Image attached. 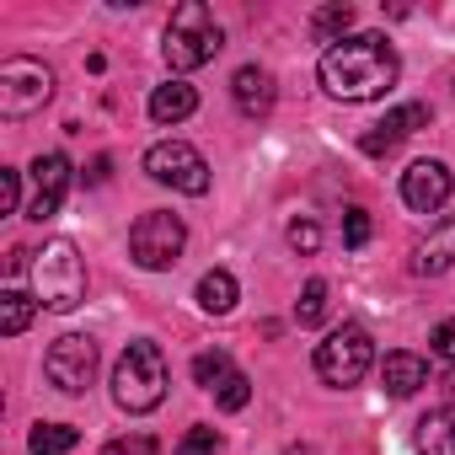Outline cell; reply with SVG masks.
<instances>
[{
    "mask_svg": "<svg viewBox=\"0 0 455 455\" xmlns=\"http://www.w3.org/2000/svg\"><path fill=\"white\" fill-rule=\"evenodd\" d=\"M102 455H156V439H150V434H134V439H113Z\"/></svg>",
    "mask_w": 455,
    "mask_h": 455,
    "instance_id": "30",
    "label": "cell"
},
{
    "mask_svg": "<svg viewBox=\"0 0 455 455\" xmlns=\"http://www.w3.org/2000/svg\"><path fill=\"white\" fill-rule=\"evenodd\" d=\"M231 97H236V108H242L247 118H268V113H274V76H268L263 65H242V70L231 76Z\"/></svg>",
    "mask_w": 455,
    "mask_h": 455,
    "instance_id": "14",
    "label": "cell"
},
{
    "mask_svg": "<svg viewBox=\"0 0 455 455\" xmlns=\"http://www.w3.org/2000/svg\"><path fill=\"white\" fill-rule=\"evenodd\" d=\"M220 49H225V33H220L214 12L204 6V0H182V6L172 12V22H166V44H161L166 65L172 70H198Z\"/></svg>",
    "mask_w": 455,
    "mask_h": 455,
    "instance_id": "4",
    "label": "cell"
},
{
    "mask_svg": "<svg viewBox=\"0 0 455 455\" xmlns=\"http://www.w3.org/2000/svg\"><path fill=\"white\" fill-rule=\"evenodd\" d=\"M193 108H198V92L188 81H166V86L150 92V118L156 124H182V118H193Z\"/></svg>",
    "mask_w": 455,
    "mask_h": 455,
    "instance_id": "16",
    "label": "cell"
},
{
    "mask_svg": "<svg viewBox=\"0 0 455 455\" xmlns=\"http://www.w3.org/2000/svg\"><path fill=\"white\" fill-rule=\"evenodd\" d=\"M370 364H375V343H370V332L354 327V322H343L338 332H327V343H316V375H322L332 391L359 386V380L370 375Z\"/></svg>",
    "mask_w": 455,
    "mask_h": 455,
    "instance_id": "5",
    "label": "cell"
},
{
    "mask_svg": "<svg viewBox=\"0 0 455 455\" xmlns=\"http://www.w3.org/2000/svg\"><path fill=\"white\" fill-rule=\"evenodd\" d=\"M65 188H70V161L60 156V150H49V156H38L33 161V204H28V220H54L60 214V204H65Z\"/></svg>",
    "mask_w": 455,
    "mask_h": 455,
    "instance_id": "11",
    "label": "cell"
},
{
    "mask_svg": "<svg viewBox=\"0 0 455 455\" xmlns=\"http://www.w3.org/2000/svg\"><path fill=\"white\" fill-rule=\"evenodd\" d=\"M54 97V70L17 54L0 65V118H33L44 102Z\"/></svg>",
    "mask_w": 455,
    "mask_h": 455,
    "instance_id": "7",
    "label": "cell"
},
{
    "mask_svg": "<svg viewBox=\"0 0 455 455\" xmlns=\"http://www.w3.org/2000/svg\"><path fill=\"white\" fill-rule=\"evenodd\" d=\"M214 402H220L225 412H242V407L252 402V380H247V375L236 370L231 380H225V386H214Z\"/></svg>",
    "mask_w": 455,
    "mask_h": 455,
    "instance_id": "24",
    "label": "cell"
},
{
    "mask_svg": "<svg viewBox=\"0 0 455 455\" xmlns=\"http://www.w3.org/2000/svg\"><path fill=\"white\" fill-rule=\"evenodd\" d=\"M418 455H455V412L418 418Z\"/></svg>",
    "mask_w": 455,
    "mask_h": 455,
    "instance_id": "17",
    "label": "cell"
},
{
    "mask_svg": "<svg viewBox=\"0 0 455 455\" xmlns=\"http://www.w3.org/2000/svg\"><path fill=\"white\" fill-rule=\"evenodd\" d=\"M428 348H434L444 364H455V316H450V322H439V327L428 332Z\"/></svg>",
    "mask_w": 455,
    "mask_h": 455,
    "instance_id": "29",
    "label": "cell"
},
{
    "mask_svg": "<svg viewBox=\"0 0 455 455\" xmlns=\"http://www.w3.org/2000/svg\"><path fill=\"white\" fill-rule=\"evenodd\" d=\"M44 375H49L54 391L81 396V391L92 386V375H97V343H92L86 332H65V338H54L49 354H44Z\"/></svg>",
    "mask_w": 455,
    "mask_h": 455,
    "instance_id": "9",
    "label": "cell"
},
{
    "mask_svg": "<svg viewBox=\"0 0 455 455\" xmlns=\"http://www.w3.org/2000/svg\"><path fill=\"white\" fill-rule=\"evenodd\" d=\"M33 316H38V300H33V295H22V290H6V295H0V332H6V338L28 332Z\"/></svg>",
    "mask_w": 455,
    "mask_h": 455,
    "instance_id": "19",
    "label": "cell"
},
{
    "mask_svg": "<svg viewBox=\"0 0 455 455\" xmlns=\"http://www.w3.org/2000/svg\"><path fill=\"white\" fill-rule=\"evenodd\" d=\"M370 242V214L364 209H348L343 214V247H364Z\"/></svg>",
    "mask_w": 455,
    "mask_h": 455,
    "instance_id": "27",
    "label": "cell"
},
{
    "mask_svg": "<svg viewBox=\"0 0 455 455\" xmlns=\"http://www.w3.org/2000/svg\"><path fill=\"white\" fill-rule=\"evenodd\" d=\"M33 290L44 311H76L86 300V263L76 252V242L54 236L44 242V252H33Z\"/></svg>",
    "mask_w": 455,
    "mask_h": 455,
    "instance_id": "3",
    "label": "cell"
},
{
    "mask_svg": "<svg viewBox=\"0 0 455 455\" xmlns=\"http://www.w3.org/2000/svg\"><path fill=\"white\" fill-rule=\"evenodd\" d=\"M182 247H188V225H182L177 214H166V209L140 214L134 231H129V258H134L140 268H150V274L172 268V263L182 258Z\"/></svg>",
    "mask_w": 455,
    "mask_h": 455,
    "instance_id": "6",
    "label": "cell"
},
{
    "mask_svg": "<svg viewBox=\"0 0 455 455\" xmlns=\"http://www.w3.org/2000/svg\"><path fill=\"white\" fill-rule=\"evenodd\" d=\"M290 247H295V252H306V258L322 247V231H316V220H295V225H290Z\"/></svg>",
    "mask_w": 455,
    "mask_h": 455,
    "instance_id": "28",
    "label": "cell"
},
{
    "mask_svg": "<svg viewBox=\"0 0 455 455\" xmlns=\"http://www.w3.org/2000/svg\"><path fill=\"white\" fill-rule=\"evenodd\" d=\"M450 188H455V177H450V166L444 161H412L407 172H402V204L407 209H418V214H434V209H444L450 204Z\"/></svg>",
    "mask_w": 455,
    "mask_h": 455,
    "instance_id": "10",
    "label": "cell"
},
{
    "mask_svg": "<svg viewBox=\"0 0 455 455\" xmlns=\"http://www.w3.org/2000/svg\"><path fill=\"white\" fill-rule=\"evenodd\" d=\"M17 209H22V172L0 166V214H17Z\"/></svg>",
    "mask_w": 455,
    "mask_h": 455,
    "instance_id": "25",
    "label": "cell"
},
{
    "mask_svg": "<svg viewBox=\"0 0 455 455\" xmlns=\"http://www.w3.org/2000/svg\"><path fill=\"white\" fill-rule=\"evenodd\" d=\"M284 455H316V450H311V444H290Z\"/></svg>",
    "mask_w": 455,
    "mask_h": 455,
    "instance_id": "31",
    "label": "cell"
},
{
    "mask_svg": "<svg viewBox=\"0 0 455 455\" xmlns=\"http://www.w3.org/2000/svg\"><path fill=\"white\" fill-rule=\"evenodd\" d=\"M81 444V434L70 428V423H38L33 428V439H28V450L33 455H70Z\"/></svg>",
    "mask_w": 455,
    "mask_h": 455,
    "instance_id": "20",
    "label": "cell"
},
{
    "mask_svg": "<svg viewBox=\"0 0 455 455\" xmlns=\"http://www.w3.org/2000/svg\"><path fill=\"white\" fill-rule=\"evenodd\" d=\"M450 412H455V407H450Z\"/></svg>",
    "mask_w": 455,
    "mask_h": 455,
    "instance_id": "32",
    "label": "cell"
},
{
    "mask_svg": "<svg viewBox=\"0 0 455 455\" xmlns=\"http://www.w3.org/2000/svg\"><path fill=\"white\" fill-rule=\"evenodd\" d=\"M166 354L156 348V343H129L124 354H118V364H113V402L124 407V412H156L161 407V396H166Z\"/></svg>",
    "mask_w": 455,
    "mask_h": 455,
    "instance_id": "2",
    "label": "cell"
},
{
    "mask_svg": "<svg viewBox=\"0 0 455 455\" xmlns=\"http://www.w3.org/2000/svg\"><path fill=\"white\" fill-rule=\"evenodd\" d=\"M231 375H236V364H231V354H225V348H209V354H198V359H193V380H198L204 391L225 386Z\"/></svg>",
    "mask_w": 455,
    "mask_h": 455,
    "instance_id": "22",
    "label": "cell"
},
{
    "mask_svg": "<svg viewBox=\"0 0 455 455\" xmlns=\"http://www.w3.org/2000/svg\"><path fill=\"white\" fill-rule=\"evenodd\" d=\"M380 386H386V396H412L418 386H428V364L418 359V354H407V348H396V354H386V364H380Z\"/></svg>",
    "mask_w": 455,
    "mask_h": 455,
    "instance_id": "15",
    "label": "cell"
},
{
    "mask_svg": "<svg viewBox=\"0 0 455 455\" xmlns=\"http://www.w3.org/2000/svg\"><path fill=\"white\" fill-rule=\"evenodd\" d=\"M423 124H428V108H423V102H402V108H391L375 129L359 134V150H364V156H391V150H396L407 134H418Z\"/></svg>",
    "mask_w": 455,
    "mask_h": 455,
    "instance_id": "12",
    "label": "cell"
},
{
    "mask_svg": "<svg viewBox=\"0 0 455 455\" xmlns=\"http://www.w3.org/2000/svg\"><path fill=\"white\" fill-rule=\"evenodd\" d=\"M348 28H354V6H322V12L311 17V38H316V44H343Z\"/></svg>",
    "mask_w": 455,
    "mask_h": 455,
    "instance_id": "21",
    "label": "cell"
},
{
    "mask_svg": "<svg viewBox=\"0 0 455 455\" xmlns=\"http://www.w3.org/2000/svg\"><path fill=\"white\" fill-rule=\"evenodd\" d=\"M145 172H150L156 182L177 188V193H193V198L209 193V161H204L193 145H182V140H161V145H150V150H145Z\"/></svg>",
    "mask_w": 455,
    "mask_h": 455,
    "instance_id": "8",
    "label": "cell"
},
{
    "mask_svg": "<svg viewBox=\"0 0 455 455\" xmlns=\"http://www.w3.org/2000/svg\"><path fill=\"white\" fill-rule=\"evenodd\" d=\"M316 76H322L327 97H338V102H375L396 86L402 60H396L386 33H348L343 44H332L322 54Z\"/></svg>",
    "mask_w": 455,
    "mask_h": 455,
    "instance_id": "1",
    "label": "cell"
},
{
    "mask_svg": "<svg viewBox=\"0 0 455 455\" xmlns=\"http://www.w3.org/2000/svg\"><path fill=\"white\" fill-rule=\"evenodd\" d=\"M198 306L209 311V316H225L236 306V279L225 274V268H209L204 279H198Z\"/></svg>",
    "mask_w": 455,
    "mask_h": 455,
    "instance_id": "18",
    "label": "cell"
},
{
    "mask_svg": "<svg viewBox=\"0 0 455 455\" xmlns=\"http://www.w3.org/2000/svg\"><path fill=\"white\" fill-rule=\"evenodd\" d=\"M450 268H455V214L439 220L428 231V242H418V252H412V274L418 279H439Z\"/></svg>",
    "mask_w": 455,
    "mask_h": 455,
    "instance_id": "13",
    "label": "cell"
},
{
    "mask_svg": "<svg viewBox=\"0 0 455 455\" xmlns=\"http://www.w3.org/2000/svg\"><path fill=\"white\" fill-rule=\"evenodd\" d=\"M214 450H220V434L214 428H188L182 444H177V455H214Z\"/></svg>",
    "mask_w": 455,
    "mask_h": 455,
    "instance_id": "26",
    "label": "cell"
},
{
    "mask_svg": "<svg viewBox=\"0 0 455 455\" xmlns=\"http://www.w3.org/2000/svg\"><path fill=\"white\" fill-rule=\"evenodd\" d=\"M322 316H327V279H311L300 290V300H295V322L300 327H316Z\"/></svg>",
    "mask_w": 455,
    "mask_h": 455,
    "instance_id": "23",
    "label": "cell"
}]
</instances>
